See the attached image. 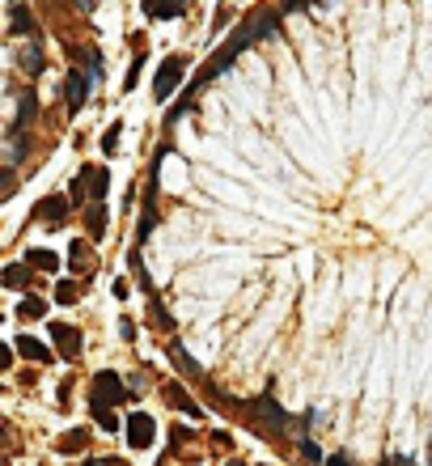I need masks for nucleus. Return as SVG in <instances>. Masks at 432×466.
Listing matches in <instances>:
<instances>
[{"label": "nucleus", "mask_w": 432, "mask_h": 466, "mask_svg": "<svg viewBox=\"0 0 432 466\" xmlns=\"http://www.w3.org/2000/svg\"><path fill=\"white\" fill-rule=\"evenodd\" d=\"M30 267H42V272H55V267H59V259H55L51 250H34V255H30Z\"/></svg>", "instance_id": "nucleus-15"}, {"label": "nucleus", "mask_w": 432, "mask_h": 466, "mask_svg": "<svg viewBox=\"0 0 432 466\" xmlns=\"http://www.w3.org/2000/svg\"><path fill=\"white\" fill-rule=\"evenodd\" d=\"M119 132H123V127H119V123H110V132H106V140H102V148H106V153H115V148H119Z\"/></svg>", "instance_id": "nucleus-19"}, {"label": "nucleus", "mask_w": 432, "mask_h": 466, "mask_svg": "<svg viewBox=\"0 0 432 466\" xmlns=\"http://www.w3.org/2000/svg\"><path fill=\"white\" fill-rule=\"evenodd\" d=\"M165 395H170V399H174V403H178V407H182V412H187V416H199V407H195V403H191V399H187V395H182V390H178V386H170V390H165Z\"/></svg>", "instance_id": "nucleus-17"}, {"label": "nucleus", "mask_w": 432, "mask_h": 466, "mask_svg": "<svg viewBox=\"0 0 432 466\" xmlns=\"http://www.w3.org/2000/svg\"><path fill=\"white\" fill-rule=\"evenodd\" d=\"M64 212H68V208H64V199H59V195H47V199L38 204V221H42L47 229L64 225Z\"/></svg>", "instance_id": "nucleus-6"}, {"label": "nucleus", "mask_w": 432, "mask_h": 466, "mask_svg": "<svg viewBox=\"0 0 432 466\" xmlns=\"http://www.w3.org/2000/svg\"><path fill=\"white\" fill-rule=\"evenodd\" d=\"M17 106H21V110H17V119H13V132H25V123L34 119L38 102H34V93H21V98H17Z\"/></svg>", "instance_id": "nucleus-13"}, {"label": "nucleus", "mask_w": 432, "mask_h": 466, "mask_svg": "<svg viewBox=\"0 0 432 466\" xmlns=\"http://www.w3.org/2000/svg\"><path fill=\"white\" fill-rule=\"evenodd\" d=\"M182 68H187V59H182V55H170V59L161 64V72H157V81H153V93H157V102H165V98H170V89H178V81H182Z\"/></svg>", "instance_id": "nucleus-1"}, {"label": "nucleus", "mask_w": 432, "mask_h": 466, "mask_svg": "<svg viewBox=\"0 0 432 466\" xmlns=\"http://www.w3.org/2000/svg\"><path fill=\"white\" fill-rule=\"evenodd\" d=\"M327 466H352L348 458H327Z\"/></svg>", "instance_id": "nucleus-25"}, {"label": "nucleus", "mask_w": 432, "mask_h": 466, "mask_svg": "<svg viewBox=\"0 0 432 466\" xmlns=\"http://www.w3.org/2000/svg\"><path fill=\"white\" fill-rule=\"evenodd\" d=\"M13 34H34V17L21 4H13Z\"/></svg>", "instance_id": "nucleus-14"}, {"label": "nucleus", "mask_w": 432, "mask_h": 466, "mask_svg": "<svg viewBox=\"0 0 432 466\" xmlns=\"http://www.w3.org/2000/svg\"><path fill=\"white\" fill-rule=\"evenodd\" d=\"M182 8H187V0H144L148 17H178Z\"/></svg>", "instance_id": "nucleus-10"}, {"label": "nucleus", "mask_w": 432, "mask_h": 466, "mask_svg": "<svg viewBox=\"0 0 432 466\" xmlns=\"http://www.w3.org/2000/svg\"><path fill=\"white\" fill-rule=\"evenodd\" d=\"M13 4H17V0H13Z\"/></svg>", "instance_id": "nucleus-26"}, {"label": "nucleus", "mask_w": 432, "mask_h": 466, "mask_svg": "<svg viewBox=\"0 0 432 466\" xmlns=\"http://www.w3.org/2000/svg\"><path fill=\"white\" fill-rule=\"evenodd\" d=\"M21 314H25V318H38V314H42V301H38V297H25V301H21Z\"/></svg>", "instance_id": "nucleus-20"}, {"label": "nucleus", "mask_w": 432, "mask_h": 466, "mask_svg": "<svg viewBox=\"0 0 432 466\" xmlns=\"http://www.w3.org/2000/svg\"><path fill=\"white\" fill-rule=\"evenodd\" d=\"M250 416H255V420H263V424H272V433H288V416L280 412V403H276V399H259V403L250 407Z\"/></svg>", "instance_id": "nucleus-4"}, {"label": "nucleus", "mask_w": 432, "mask_h": 466, "mask_svg": "<svg viewBox=\"0 0 432 466\" xmlns=\"http://www.w3.org/2000/svg\"><path fill=\"white\" fill-rule=\"evenodd\" d=\"M301 454H305V458H310V462H318V458H322V454H318V445H314V441H301Z\"/></svg>", "instance_id": "nucleus-22"}, {"label": "nucleus", "mask_w": 432, "mask_h": 466, "mask_svg": "<svg viewBox=\"0 0 432 466\" xmlns=\"http://www.w3.org/2000/svg\"><path fill=\"white\" fill-rule=\"evenodd\" d=\"M310 0H284V13H293V8H305Z\"/></svg>", "instance_id": "nucleus-23"}, {"label": "nucleus", "mask_w": 432, "mask_h": 466, "mask_svg": "<svg viewBox=\"0 0 432 466\" xmlns=\"http://www.w3.org/2000/svg\"><path fill=\"white\" fill-rule=\"evenodd\" d=\"M85 174V182H89V195L102 204L106 199V187H110V178H106V170H98V165H89V170H81Z\"/></svg>", "instance_id": "nucleus-9"}, {"label": "nucleus", "mask_w": 432, "mask_h": 466, "mask_svg": "<svg viewBox=\"0 0 432 466\" xmlns=\"http://www.w3.org/2000/svg\"><path fill=\"white\" fill-rule=\"evenodd\" d=\"M153 433H157V429H153V420H148L144 412L127 420V437H132V445H153Z\"/></svg>", "instance_id": "nucleus-8"}, {"label": "nucleus", "mask_w": 432, "mask_h": 466, "mask_svg": "<svg viewBox=\"0 0 432 466\" xmlns=\"http://www.w3.org/2000/svg\"><path fill=\"white\" fill-rule=\"evenodd\" d=\"M51 335L59 339V352H64L68 361L81 352V331H76V327H64V322H55V327H51Z\"/></svg>", "instance_id": "nucleus-7"}, {"label": "nucleus", "mask_w": 432, "mask_h": 466, "mask_svg": "<svg viewBox=\"0 0 432 466\" xmlns=\"http://www.w3.org/2000/svg\"><path fill=\"white\" fill-rule=\"evenodd\" d=\"M115 403H123V386L115 373H98L93 382V412H110Z\"/></svg>", "instance_id": "nucleus-3"}, {"label": "nucleus", "mask_w": 432, "mask_h": 466, "mask_svg": "<svg viewBox=\"0 0 432 466\" xmlns=\"http://www.w3.org/2000/svg\"><path fill=\"white\" fill-rule=\"evenodd\" d=\"M276 30H280V17H276V13H259V17L250 21V34H255V42H259V38H272Z\"/></svg>", "instance_id": "nucleus-11"}, {"label": "nucleus", "mask_w": 432, "mask_h": 466, "mask_svg": "<svg viewBox=\"0 0 432 466\" xmlns=\"http://www.w3.org/2000/svg\"><path fill=\"white\" fill-rule=\"evenodd\" d=\"M17 64H21V72H25V76H38V72H42V47H38L34 38H30V42H21V47H17Z\"/></svg>", "instance_id": "nucleus-5"}, {"label": "nucleus", "mask_w": 432, "mask_h": 466, "mask_svg": "<svg viewBox=\"0 0 432 466\" xmlns=\"http://www.w3.org/2000/svg\"><path fill=\"white\" fill-rule=\"evenodd\" d=\"M17 356H30V361H38V365H47V361H51V352H47L38 339H30V335H21V339H17Z\"/></svg>", "instance_id": "nucleus-12"}, {"label": "nucleus", "mask_w": 432, "mask_h": 466, "mask_svg": "<svg viewBox=\"0 0 432 466\" xmlns=\"http://www.w3.org/2000/svg\"><path fill=\"white\" fill-rule=\"evenodd\" d=\"M85 466H123L119 458H106V462H85Z\"/></svg>", "instance_id": "nucleus-24"}, {"label": "nucleus", "mask_w": 432, "mask_h": 466, "mask_svg": "<svg viewBox=\"0 0 432 466\" xmlns=\"http://www.w3.org/2000/svg\"><path fill=\"white\" fill-rule=\"evenodd\" d=\"M85 221H89V233H102V229H106V212H98V208H89Z\"/></svg>", "instance_id": "nucleus-18"}, {"label": "nucleus", "mask_w": 432, "mask_h": 466, "mask_svg": "<svg viewBox=\"0 0 432 466\" xmlns=\"http://www.w3.org/2000/svg\"><path fill=\"white\" fill-rule=\"evenodd\" d=\"M89 85H93V76L85 68H68V76H64V102H68V110H81L85 106Z\"/></svg>", "instance_id": "nucleus-2"}, {"label": "nucleus", "mask_w": 432, "mask_h": 466, "mask_svg": "<svg viewBox=\"0 0 432 466\" xmlns=\"http://www.w3.org/2000/svg\"><path fill=\"white\" fill-rule=\"evenodd\" d=\"M55 297H59V301H72V297H76V284H59Z\"/></svg>", "instance_id": "nucleus-21"}, {"label": "nucleus", "mask_w": 432, "mask_h": 466, "mask_svg": "<svg viewBox=\"0 0 432 466\" xmlns=\"http://www.w3.org/2000/svg\"><path fill=\"white\" fill-rule=\"evenodd\" d=\"M4 284H8V289H25V284H30V276H25V267H21V263H13V267L4 272Z\"/></svg>", "instance_id": "nucleus-16"}]
</instances>
